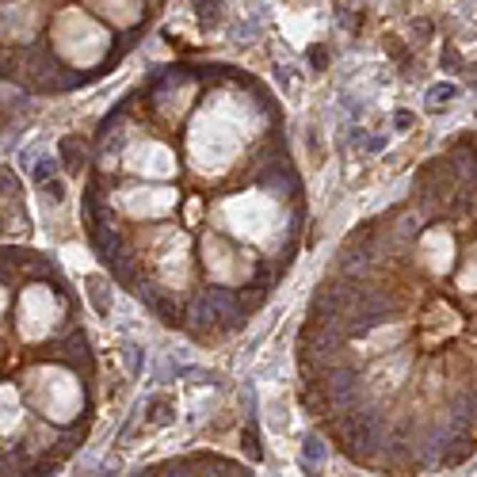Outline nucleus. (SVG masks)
Wrapping results in <instances>:
<instances>
[{"instance_id":"nucleus-1","label":"nucleus","mask_w":477,"mask_h":477,"mask_svg":"<svg viewBox=\"0 0 477 477\" xmlns=\"http://www.w3.org/2000/svg\"><path fill=\"white\" fill-rule=\"evenodd\" d=\"M61 164L69 172H81L84 169V141L76 138V134H65L61 138Z\"/></svg>"},{"instance_id":"nucleus-2","label":"nucleus","mask_w":477,"mask_h":477,"mask_svg":"<svg viewBox=\"0 0 477 477\" xmlns=\"http://www.w3.org/2000/svg\"><path fill=\"white\" fill-rule=\"evenodd\" d=\"M172 413H176V405H172V397H169V393L149 397V408H146V420H149V424H169Z\"/></svg>"},{"instance_id":"nucleus-3","label":"nucleus","mask_w":477,"mask_h":477,"mask_svg":"<svg viewBox=\"0 0 477 477\" xmlns=\"http://www.w3.org/2000/svg\"><path fill=\"white\" fill-rule=\"evenodd\" d=\"M195 8H199V19L210 27V24H218V4L214 0H195Z\"/></svg>"},{"instance_id":"nucleus-4","label":"nucleus","mask_w":477,"mask_h":477,"mask_svg":"<svg viewBox=\"0 0 477 477\" xmlns=\"http://www.w3.org/2000/svg\"><path fill=\"white\" fill-rule=\"evenodd\" d=\"M88 294H92V302H96V309H99V313H107V298H104V283H99V279H92V283H88Z\"/></svg>"},{"instance_id":"nucleus-5","label":"nucleus","mask_w":477,"mask_h":477,"mask_svg":"<svg viewBox=\"0 0 477 477\" xmlns=\"http://www.w3.org/2000/svg\"><path fill=\"white\" fill-rule=\"evenodd\" d=\"M42 191H46V199H54V203H58V199H65V187H61V180H42Z\"/></svg>"},{"instance_id":"nucleus-6","label":"nucleus","mask_w":477,"mask_h":477,"mask_svg":"<svg viewBox=\"0 0 477 477\" xmlns=\"http://www.w3.org/2000/svg\"><path fill=\"white\" fill-rule=\"evenodd\" d=\"M54 172H58V161H42V164H39V169H35V180L42 184V180H50V176H54Z\"/></svg>"},{"instance_id":"nucleus-7","label":"nucleus","mask_w":477,"mask_h":477,"mask_svg":"<svg viewBox=\"0 0 477 477\" xmlns=\"http://www.w3.org/2000/svg\"><path fill=\"white\" fill-rule=\"evenodd\" d=\"M0 195H12V169H0Z\"/></svg>"}]
</instances>
